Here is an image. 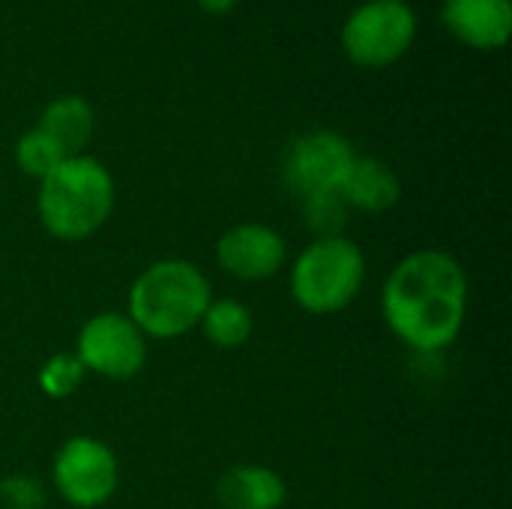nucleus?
<instances>
[{
  "label": "nucleus",
  "instance_id": "1",
  "mask_svg": "<svg viewBox=\"0 0 512 509\" xmlns=\"http://www.w3.org/2000/svg\"><path fill=\"white\" fill-rule=\"evenodd\" d=\"M381 312L396 339L435 354L450 348L468 312L465 267L441 249H420L402 258L384 282Z\"/></svg>",
  "mask_w": 512,
  "mask_h": 509
},
{
  "label": "nucleus",
  "instance_id": "2",
  "mask_svg": "<svg viewBox=\"0 0 512 509\" xmlns=\"http://www.w3.org/2000/svg\"><path fill=\"white\" fill-rule=\"evenodd\" d=\"M39 219L57 240L75 243L93 237L114 210L111 171L93 156H69L39 180Z\"/></svg>",
  "mask_w": 512,
  "mask_h": 509
},
{
  "label": "nucleus",
  "instance_id": "3",
  "mask_svg": "<svg viewBox=\"0 0 512 509\" xmlns=\"http://www.w3.org/2000/svg\"><path fill=\"white\" fill-rule=\"evenodd\" d=\"M207 306L210 282L183 258L150 264L129 291V318L147 339H180L192 333Z\"/></svg>",
  "mask_w": 512,
  "mask_h": 509
},
{
  "label": "nucleus",
  "instance_id": "4",
  "mask_svg": "<svg viewBox=\"0 0 512 509\" xmlns=\"http://www.w3.org/2000/svg\"><path fill=\"white\" fill-rule=\"evenodd\" d=\"M363 282L366 255L345 234L309 243L291 267V297L309 315H336L348 309Z\"/></svg>",
  "mask_w": 512,
  "mask_h": 509
},
{
  "label": "nucleus",
  "instance_id": "5",
  "mask_svg": "<svg viewBox=\"0 0 512 509\" xmlns=\"http://www.w3.org/2000/svg\"><path fill=\"white\" fill-rule=\"evenodd\" d=\"M414 36L417 15L405 0H366L348 15L342 48L354 66L384 69L414 45Z\"/></svg>",
  "mask_w": 512,
  "mask_h": 509
},
{
  "label": "nucleus",
  "instance_id": "6",
  "mask_svg": "<svg viewBox=\"0 0 512 509\" xmlns=\"http://www.w3.org/2000/svg\"><path fill=\"white\" fill-rule=\"evenodd\" d=\"M51 480L57 495L69 507L96 509L111 501V495L117 492L120 468L111 447H105L96 438L75 435L57 450Z\"/></svg>",
  "mask_w": 512,
  "mask_h": 509
},
{
  "label": "nucleus",
  "instance_id": "7",
  "mask_svg": "<svg viewBox=\"0 0 512 509\" xmlns=\"http://www.w3.org/2000/svg\"><path fill=\"white\" fill-rule=\"evenodd\" d=\"M75 357L81 360L84 372L126 381L135 378L147 363V336L135 327L129 315L102 312L81 327Z\"/></svg>",
  "mask_w": 512,
  "mask_h": 509
},
{
  "label": "nucleus",
  "instance_id": "8",
  "mask_svg": "<svg viewBox=\"0 0 512 509\" xmlns=\"http://www.w3.org/2000/svg\"><path fill=\"white\" fill-rule=\"evenodd\" d=\"M354 159L357 153L345 135L330 132V129H315V132L300 135L291 144L282 177H285V186L300 198L339 192Z\"/></svg>",
  "mask_w": 512,
  "mask_h": 509
},
{
  "label": "nucleus",
  "instance_id": "9",
  "mask_svg": "<svg viewBox=\"0 0 512 509\" xmlns=\"http://www.w3.org/2000/svg\"><path fill=\"white\" fill-rule=\"evenodd\" d=\"M288 246L279 231L261 222H243L225 231L216 243L219 267L240 282H261L285 267Z\"/></svg>",
  "mask_w": 512,
  "mask_h": 509
},
{
  "label": "nucleus",
  "instance_id": "10",
  "mask_svg": "<svg viewBox=\"0 0 512 509\" xmlns=\"http://www.w3.org/2000/svg\"><path fill=\"white\" fill-rule=\"evenodd\" d=\"M441 18L462 45L495 51L510 39L512 0H444Z\"/></svg>",
  "mask_w": 512,
  "mask_h": 509
},
{
  "label": "nucleus",
  "instance_id": "11",
  "mask_svg": "<svg viewBox=\"0 0 512 509\" xmlns=\"http://www.w3.org/2000/svg\"><path fill=\"white\" fill-rule=\"evenodd\" d=\"M285 498V480L264 465H237L216 483V501L222 509H282Z\"/></svg>",
  "mask_w": 512,
  "mask_h": 509
},
{
  "label": "nucleus",
  "instance_id": "12",
  "mask_svg": "<svg viewBox=\"0 0 512 509\" xmlns=\"http://www.w3.org/2000/svg\"><path fill=\"white\" fill-rule=\"evenodd\" d=\"M339 192H342L345 204L354 210L387 213L390 207H396L402 186L387 162L372 159V156H357Z\"/></svg>",
  "mask_w": 512,
  "mask_h": 509
},
{
  "label": "nucleus",
  "instance_id": "13",
  "mask_svg": "<svg viewBox=\"0 0 512 509\" xmlns=\"http://www.w3.org/2000/svg\"><path fill=\"white\" fill-rule=\"evenodd\" d=\"M93 105L84 96H57L54 102L45 105L42 117H39V132H45L66 156H78L90 135H93Z\"/></svg>",
  "mask_w": 512,
  "mask_h": 509
},
{
  "label": "nucleus",
  "instance_id": "14",
  "mask_svg": "<svg viewBox=\"0 0 512 509\" xmlns=\"http://www.w3.org/2000/svg\"><path fill=\"white\" fill-rule=\"evenodd\" d=\"M204 339L216 348H240L252 336V312L240 300H210L204 318H201Z\"/></svg>",
  "mask_w": 512,
  "mask_h": 509
},
{
  "label": "nucleus",
  "instance_id": "15",
  "mask_svg": "<svg viewBox=\"0 0 512 509\" xmlns=\"http://www.w3.org/2000/svg\"><path fill=\"white\" fill-rule=\"evenodd\" d=\"M63 159H69V156H66L45 132H39V129L24 132V135L18 138V144H15V162H18V168H21L27 177H33V180L48 177Z\"/></svg>",
  "mask_w": 512,
  "mask_h": 509
},
{
  "label": "nucleus",
  "instance_id": "16",
  "mask_svg": "<svg viewBox=\"0 0 512 509\" xmlns=\"http://www.w3.org/2000/svg\"><path fill=\"white\" fill-rule=\"evenodd\" d=\"M348 204L342 198V192H324V195H312L303 198V216L309 231L315 234V240L321 237H342L345 225H348Z\"/></svg>",
  "mask_w": 512,
  "mask_h": 509
},
{
  "label": "nucleus",
  "instance_id": "17",
  "mask_svg": "<svg viewBox=\"0 0 512 509\" xmlns=\"http://www.w3.org/2000/svg\"><path fill=\"white\" fill-rule=\"evenodd\" d=\"M84 375L87 372L75 354H54L39 369V387L48 399H69L81 387Z\"/></svg>",
  "mask_w": 512,
  "mask_h": 509
},
{
  "label": "nucleus",
  "instance_id": "18",
  "mask_svg": "<svg viewBox=\"0 0 512 509\" xmlns=\"http://www.w3.org/2000/svg\"><path fill=\"white\" fill-rule=\"evenodd\" d=\"M45 492L33 477L15 474L0 480V509H42Z\"/></svg>",
  "mask_w": 512,
  "mask_h": 509
},
{
  "label": "nucleus",
  "instance_id": "19",
  "mask_svg": "<svg viewBox=\"0 0 512 509\" xmlns=\"http://www.w3.org/2000/svg\"><path fill=\"white\" fill-rule=\"evenodd\" d=\"M195 3L210 15H225V12H231L237 6V0H195Z\"/></svg>",
  "mask_w": 512,
  "mask_h": 509
}]
</instances>
